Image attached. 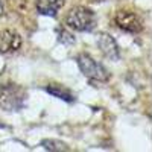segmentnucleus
<instances>
[{"label":"nucleus","instance_id":"6e6552de","mask_svg":"<svg viewBox=\"0 0 152 152\" xmlns=\"http://www.w3.org/2000/svg\"><path fill=\"white\" fill-rule=\"evenodd\" d=\"M43 148L47 149V151H69V148L61 143V142H56V140H44L43 143Z\"/></svg>","mask_w":152,"mask_h":152},{"label":"nucleus","instance_id":"0eeeda50","mask_svg":"<svg viewBox=\"0 0 152 152\" xmlns=\"http://www.w3.org/2000/svg\"><path fill=\"white\" fill-rule=\"evenodd\" d=\"M64 6V0H37V9L43 15H56V12Z\"/></svg>","mask_w":152,"mask_h":152},{"label":"nucleus","instance_id":"f257e3e1","mask_svg":"<svg viewBox=\"0 0 152 152\" xmlns=\"http://www.w3.org/2000/svg\"><path fill=\"white\" fill-rule=\"evenodd\" d=\"M66 24L73 31L90 32L96 24L94 12L88 8H84V6H76L67 14Z\"/></svg>","mask_w":152,"mask_h":152},{"label":"nucleus","instance_id":"423d86ee","mask_svg":"<svg viewBox=\"0 0 152 152\" xmlns=\"http://www.w3.org/2000/svg\"><path fill=\"white\" fill-rule=\"evenodd\" d=\"M97 46L100 47L102 53L110 58V59H117L119 58V47L114 41V38H111L108 34H102L97 40Z\"/></svg>","mask_w":152,"mask_h":152},{"label":"nucleus","instance_id":"1a4fd4ad","mask_svg":"<svg viewBox=\"0 0 152 152\" xmlns=\"http://www.w3.org/2000/svg\"><path fill=\"white\" fill-rule=\"evenodd\" d=\"M47 91L52 93V94L56 96V97H61V99H64V100H69V102H72V100L75 99L69 91H66V90H56L55 87H47Z\"/></svg>","mask_w":152,"mask_h":152},{"label":"nucleus","instance_id":"7ed1b4c3","mask_svg":"<svg viewBox=\"0 0 152 152\" xmlns=\"http://www.w3.org/2000/svg\"><path fill=\"white\" fill-rule=\"evenodd\" d=\"M78 66H79L81 72L84 73V76H87L91 82H97V84L107 82L108 78H110L107 69L85 53L78 56Z\"/></svg>","mask_w":152,"mask_h":152},{"label":"nucleus","instance_id":"f03ea898","mask_svg":"<svg viewBox=\"0 0 152 152\" xmlns=\"http://www.w3.org/2000/svg\"><path fill=\"white\" fill-rule=\"evenodd\" d=\"M24 93L23 88L15 84H6L0 87V107L6 111H18L24 105Z\"/></svg>","mask_w":152,"mask_h":152},{"label":"nucleus","instance_id":"20e7f679","mask_svg":"<svg viewBox=\"0 0 152 152\" xmlns=\"http://www.w3.org/2000/svg\"><path fill=\"white\" fill-rule=\"evenodd\" d=\"M116 24L125 32L129 34H138L143 29V21L138 17L137 12L129 11V9H120L116 12V17H114Z\"/></svg>","mask_w":152,"mask_h":152},{"label":"nucleus","instance_id":"39448f33","mask_svg":"<svg viewBox=\"0 0 152 152\" xmlns=\"http://www.w3.org/2000/svg\"><path fill=\"white\" fill-rule=\"evenodd\" d=\"M21 47V37L14 31H3L0 34V52L15 53Z\"/></svg>","mask_w":152,"mask_h":152}]
</instances>
